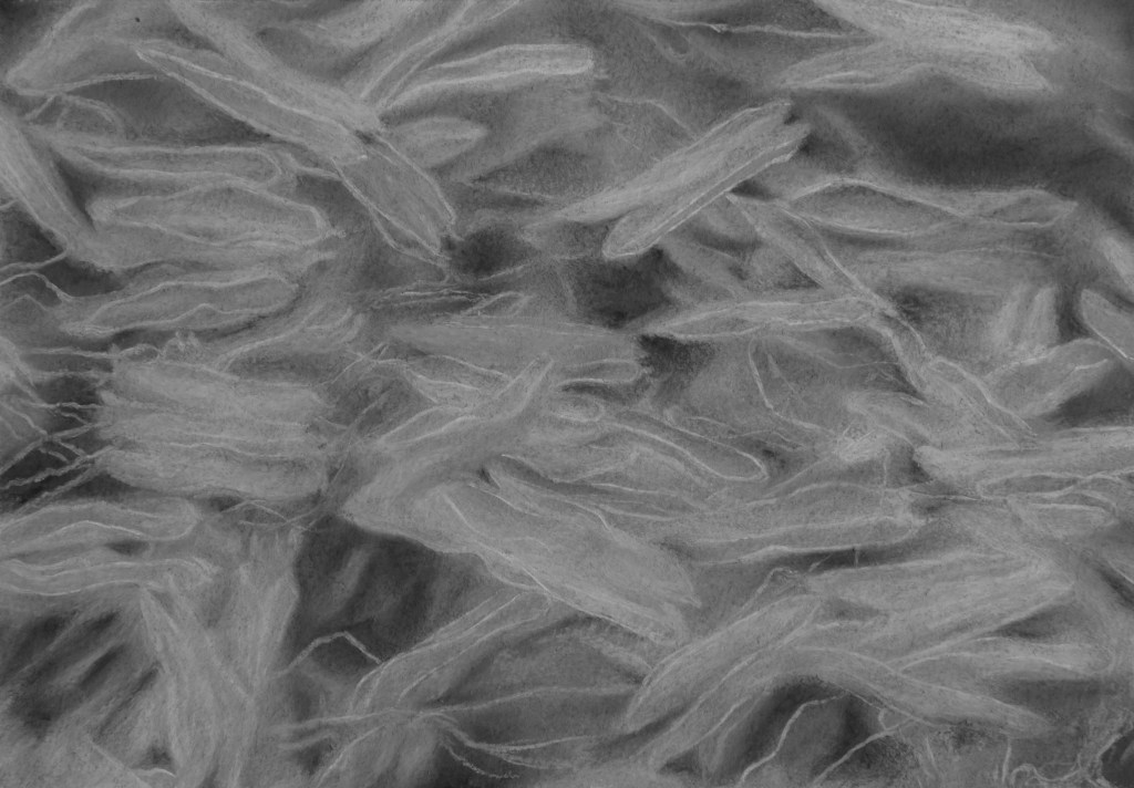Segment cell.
I'll list each match as a JSON object with an SVG mask.
<instances>
[{"mask_svg": "<svg viewBox=\"0 0 1134 788\" xmlns=\"http://www.w3.org/2000/svg\"><path fill=\"white\" fill-rule=\"evenodd\" d=\"M123 652L124 646H116L97 659L84 674L80 684L81 688L90 687V685H92L104 673V671L122 655Z\"/></svg>", "mask_w": 1134, "mask_h": 788, "instance_id": "cell-8", "label": "cell"}, {"mask_svg": "<svg viewBox=\"0 0 1134 788\" xmlns=\"http://www.w3.org/2000/svg\"><path fill=\"white\" fill-rule=\"evenodd\" d=\"M224 13L217 20L224 58L247 80L292 104L334 118L363 137L383 128L381 116L339 83L297 68L269 49L255 31Z\"/></svg>", "mask_w": 1134, "mask_h": 788, "instance_id": "cell-4", "label": "cell"}, {"mask_svg": "<svg viewBox=\"0 0 1134 788\" xmlns=\"http://www.w3.org/2000/svg\"><path fill=\"white\" fill-rule=\"evenodd\" d=\"M142 765L147 767L169 768L172 766V759L164 748L153 747L145 756Z\"/></svg>", "mask_w": 1134, "mask_h": 788, "instance_id": "cell-9", "label": "cell"}, {"mask_svg": "<svg viewBox=\"0 0 1134 788\" xmlns=\"http://www.w3.org/2000/svg\"><path fill=\"white\" fill-rule=\"evenodd\" d=\"M29 706L25 713V724L34 733L44 732L50 725L54 715V704L49 701H40Z\"/></svg>", "mask_w": 1134, "mask_h": 788, "instance_id": "cell-7", "label": "cell"}, {"mask_svg": "<svg viewBox=\"0 0 1134 788\" xmlns=\"http://www.w3.org/2000/svg\"><path fill=\"white\" fill-rule=\"evenodd\" d=\"M487 128L453 113H426L384 123L371 138L404 160L426 170L452 165L472 153Z\"/></svg>", "mask_w": 1134, "mask_h": 788, "instance_id": "cell-5", "label": "cell"}, {"mask_svg": "<svg viewBox=\"0 0 1134 788\" xmlns=\"http://www.w3.org/2000/svg\"><path fill=\"white\" fill-rule=\"evenodd\" d=\"M70 620L69 615H56L32 626L17 647L4 677L21 670L37 652L47 647L69 625Z\"/></svg>", "mask_w": 1134, "mask_h": 788, "instance_id": "cell-6", "label": "cell"}, {"mask_svg": "<svg viewBox=\"0 0 1134 788\" xmlns=\"http://www.w3.org/2000/svg\"><path fill=\"white\" fill-rule=\"evenodd\" d=\"M336 3L257 34L269 49L297 68L339 83L406 20L421 1Z\"/></svg>", "mask_w": 1134, "mask_h": 788, "instance_id": "cell-3", "label": "cell"}, {"mask_svg": "<svg viewBox=\"0 0 1134 788\" xmlns=\"http://www.w3.org/2000/svg\"><path fill=\"white\" fill-rule=\"evenodd\" d=\"M517 1H421L339 84L380 116L419 73Z\"/></svg>", "mask_w": 1134, "mask_h": 788, "instance_id": "cell-1", "label": "cell"}, {"mask_svg": "<svg viewBox=\"0 0 1134 788\" xmlns=\"http://www.w3.org/2000/svg\"><path fill=\"white\" fill-rule=\"evenodd\" d=\"M586 45L567 42L514 43L445 56L415 75L381 114L384 123L439 112L455 98L503 82L581 75L595 64Z\"/></svg>", "mask_w": 1134, "mask_h": 788, "instance_id": "cell-2", "label": "cell"}]
</instances>
